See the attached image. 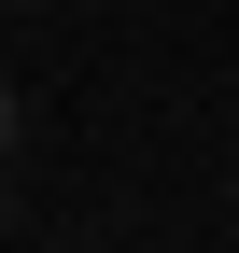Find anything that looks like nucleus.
Listing matches in <instances>:
<instances>
[{
	"label": "nucleus",
	"instance_id": "obj_1",
	"mask_svg": "<svg viewBox=\"0 0 239 253\" xmlns=\"http://www.w3.org/2000/svg\"><path fill=\"white\" fill-rule=\"evenodd\" d=\"M0 141H14V99H0Z\"/></svg>",
	"mask_w": 239,
	"mask_h": 253
}]
</instances>
